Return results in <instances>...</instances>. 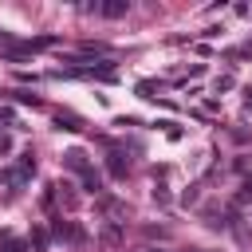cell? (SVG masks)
Listing matches in <instances>:
<instances>
[{
	"instance_id": "cell-10",
	"label": "cell",
	"mask_w": 252,
	"mask_h": 252,
	"mask_svg": "<svg viewBox=\"0 0 252 252\" xmlns=\"http://www.w3.org/2000/svg\"><path fill=\"white\" fill-rule=\"evenodd\" d=\"M240 201H252V177H244V185H240Z\"/></svg>"
},
{
	"instance_id": "cell-7",
	"label": "cell",
	"mask_w": 252,
	"mask_h": 252,
	"mask_svg": "<svg viewBox=\"0 0 252 252\" xmlns=\"http://www.w3.org/2000/svg\"><path fill=\"white\" fill-rule=\"evenodd\" d=\"M47 244H51V232H47V228H35V248L47 252Z\"/></svg>"
},
{
	"instance_id": "cell-11",
	"label": "cell",
	"mask_w": 252,
	"mask_h": 252,
	"mask_svg": "<svg viewBox=\"0 0 252 252\" xmlns=\"http://www.w3.org/2000/svg\"><path fill=\"white\" fill-rule=\"evenodd\" d=\"M8 150H12V138H8V134H0V154H8Z\"/></svg>"
},
{
	"instance_id": "cell-4",
	"label": "cell",
	"mask_w": 252,
	"mask_h": 252,
	"mask_svg": "<svg viewBox=\"0 0 252 252\" xmlns=\"http://www.w3.org/2000/svg\"><path fill=\"white\" fill-rule=\"evenodd\" d=\"M98 12H102L106 20H118V16L130 12V0H106V4H98Z\"/></svg>"
},
{
	"instance_id": "cell-5",
	"label": "cell",
	"mask_w": 252,
	"mask_h": 252,
	"mask_svg": "<svg viewBox=\"0 0 252 252\" xmlns=\"http://www.w3.org/2000/svg\"><path fill=\"white\" fill-rule=\"evenodd\" d=\"M102 244H110V248H114V244H122V224H114V220H110V224L102 228Z\"/></svg>"
},
{
	"instance_id": "cell-12",
	"label": "cell",
	"mask_w": 252,
	"mask_h": 252,
	"mask_svg": "<svg viewBox=\"0 0 252 252\" xmlns=\"http://www.w3.org/2000/svg\"><path fill=\"white\" fill-rule=\"evenodd\" d=\"M150 252H154V248H150Z\"/></svg>"
},
{
	"instance_id": "cell-1",
	"label": "cell",
	"mask_w": 252,
	"mask_h": 252,
	"mask_svg": "<svg viewBox=\"0 0 252 252\" xmlns=\"http://www.w3.org/2000/svg\"><path fill=\"white\" fill-rule=\"evenodd\" d=\"M63 161H67V169H75L79 177H87V173L94 169V165L87 161V154H83V150H67V154H63Z\"/></svg>"
},
{
	"instance_id": "cell-9",
	"label": "cell",
	"mask_w": 252,
	"mask_h": 252,
	"mask_svg": "<svg viewBox=\"0 0 252 252\" xmlns=\"http://www.w3.org/2000/svg\"><path fill=\"white\" fill-rule=\"evenodd\" d=\"M0 252H28V244H24V240H8Z\"/></svg>"
},
{
	"instance_id": "cell-6",
	"label": "cell",
	"mask_w": 252,
	"mask_h": 252,
	"mask_svg": "<svg viewBox=\"0 0 252 252\" xmlns=\"http://www.w3.org/2000/svg\"><path fill=\"white\" fill-rule=\"evenodd\" d=\"M55 122H59V130H83L75 114H55Z\"/></svg>"
},
{
	"instance_id": "cell-2",
	"label": "cell",
	"mask_w": 252,
	"mask_h": 252,
	"mask_svg": "<svg viewBox=\"0 0 252 252\" xmlns=\"http://www.w3.org/2000/svg\"><path fill=\"white\" fill-rule=\"evenodd\" d=\"M28 177H32V173H24L20 165H16V169H0V189H8V193H16V189H20V185H24Z\"/></svg>"
},
{
	"instance_id": "cell-3",
	"label": "cell",
	"mask_w": 252,
	"mask_h": 252,
	"mask_svg": "<svg viewBox=\"0 0 252 252\" xmlns=\"http://www.w3.org/2000/svg\"><path fill=\"white\" fill-rule=\"evenodd\" d=\"M106 169H110V177H126V169H130L126 154H122V150H110V154H106Z\"/></svg>"
},
{
	"instance_id": "cell-8",
	"label": "cell",
	"mask_w": 252,
	"mask_h": 252,
	"mask_svg": "<svg viewBox=\"0 0 252 252\" xmlns=\"http://www.w3.org/2000/svg\"><path fill=\"white\" fill-rule=\"evenodd\" d=\"M16 102H28V106H39V98H35V94H28V91H16Z\"/></svg>"
}]
</instances>
